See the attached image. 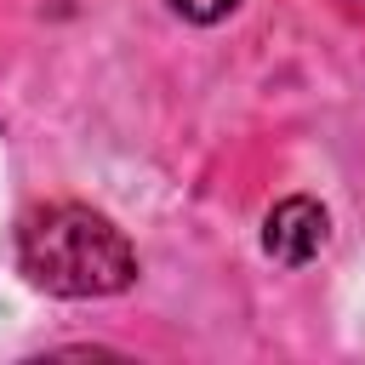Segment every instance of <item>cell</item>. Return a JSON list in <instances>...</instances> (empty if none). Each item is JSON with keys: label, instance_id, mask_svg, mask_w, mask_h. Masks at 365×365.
<instances>
[{"label": "cell", "instance_id": "cell-2", "mask_svg": "<svg viewBox=\"0 0 365 365\" xmlns=\"http://www.w3.org/2000/svg\"><path fill=\"white\" fill-rule=\"evenodd\" d=\"M319 245H325V205H314L308 194H291V200H279V205L268 211V222H262V251H268L274 262L302 268Z\"/></svg>", "mask_w": 365, "mask_h": 365}, {"label": "cell", "instance_id": "cell-3", "mask_svg": "<svg viewBox=\"0 0 365 365\" xmlns=\"http://www.w3.org/2000/svg\"><path fill=\"white\" fill-rule=\"evenodd\" d=\"M171 6H177L188 23H217V17H228L240 0H171Z\"/></svg>", "mask_w": 365, "mask_h": 365}, {"label": "cell", "instance_id": "cell-1", "mask_svg": "<svg viewBox=\"0 0 365 365\" xmlns=\"http://www.w3.org/2000/svg\"><path fill=\"white\" fill-rule=\"evenodd\" d=\"M23 274L51 297H114L131 285L137 257L125 234L91 205H46L17 234Z\"/></svg>", "mask_w": 365, "mask_h": 365}]
</instances>
